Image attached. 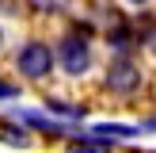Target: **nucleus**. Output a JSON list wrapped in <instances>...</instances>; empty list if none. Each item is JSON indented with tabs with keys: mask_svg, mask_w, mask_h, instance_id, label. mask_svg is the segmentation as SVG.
<instances>
[{
	"mask_svg": "<svg viewBox=\"0 0 156 153\" xmlns=\"http://www.w3.org/2000/svg\"><path fill=\"white\" fill-rule=\"evenodd\" d=\"M73 153H111V142H103V138H80V142H73Z\"/></svg>",
	"mask_w": 156,
	"mask_h": 153,
	"instance_id": "0eeeda50",
	"label": "nucleus"
},
{
	"mask_svg": "<svg viewBox=\"0 0 156 153\" xmlns=\"http://www.w3.org/2000/svg\"><path fill=\"white\" fill-rule=\"evenodd\" d=\"M107 42H111V46H114L118 54H129V46H133V42H129V31H126V27L111 31V38H107Z\"/></svg>",
	"mask_w": 156,
	"mask_h": 153,
	"instance_id": "1a4fd4ad",
	"label": "nucleus"
},
{
	"mask_svg": "<svg viewBox=\"0 0 156 153\" xmlns=\"http://www.w3.org/2000/svg\"><path fill=\"white\" fill-rule=\"evenodd\" d=\"M141 126H122V122H99L91 126V138H103V142H114V138H137Z\"/></svg>",
	"mask_w": 156,
	"mask_h": 153,
	"instance_id": "39448f33",
	"label": "nucleus"
},
{
	"mask_svg": "<svg viewBox=\"0 0 156 153\" xmlns=\"http://www.w3.org/2000/svg\"><path fill=\"white\" fill-rule=\"evenodd\" d=\"M53 61H57V54H53L50 42H42V38L23 42L19 54H15V69H19L27 80H42V76H50L53 73Z\"/></svg>",
	"mask_w": 156,
	"mask_h": 153,
	"instance_id": "f257e3e1",
	"label": "nucleus"
},
{
	"mask_svg": "<svg viewBox=\"0 0 156 153\" xmlns=\"http://www.w3.org/2000/svg\"><path fill=\"white\" fill-rule=\"evenodd\" d=\"M15 96H19V88L8 84V80H0V99H15Z\"/></svg>",
	"mask_w": 156,
	"mask_h": 153,
	"instance_id": "9d476101",
	"label": "nucleus"
},
{
	"mask_svg": "<svg viewBox=\"0 0 156 153\" xmlns=\"http://www.w3.org/2000/svg\"><path fill=\"white\" fill-rule=\"evenodd\" d=\"M15 119H19V122H27V126H34V130H42V134H50V138L69 134V126H65V122L46 119V115H38V111H15Z\"/></svg>",
	"mask_w": 156,
	"mask_h": 153,
	"instance_id": "20e7f679",
	"label": "nucleus"
},
{
	"mask_svg": "<svg viewBox=\"0 0 156 153\" xmlns=\"http://www.w3.org/2000/svg\"><path fill=\"white\" fill-rule=\"evenodd\" d=\"M46 111H57V115H69V119H80L84 107H80V103H69L65 96H46Z\"/></svg>",
	"mask_w": 156,
	"mask_h": 153,
	"instance_id": "423d86ee",
	"label": "nucleus"
},
{
	"mask_svg": "<svg viewBox=\"0 0 156 153\" xmlns=\"http://www.w3.org/2000/svg\"><path fill=\"white\" fill-rule=\"evenodd\" d=\"M0 142H8V145H27L30 138H27V130H15L12 122H0Z\"/></svg>",
	"mask_w": 156,
	"mask_h": 153,
	"instance_id": "6e6552de",
	"label": "nucleus"
},
{
	"mask_svg": "<svg viewBox=\"0 0 156 153\" xmlns=\"http://www.w3.org/2000/svg\"><path fill=\"white\" fill-rule=\"evenodd\" d=\"M57 61H61V69H65L69 76H84L91 69V46H88V38H80V35H61V42H57Z\"/></svg>",
	"mask_w": 156,
	"mask_h": 153,
	"instance_id": "f03ea898",
	"label": "nucleus"
},
{
	"mask_svg": "<svg viewBox=\"0 0 156 153\" xmlns=\"http://www.w3.org/2000/svg\"><path fill=\"white\" fill-rule=\"evenodd\" d=\"M0 46H4V31H0Z\"/></svg>",
	"mask_w": 156,
	"mask_h": 153,
	"instance_id": "9b49d317",
	"label": "nucleus"
},
{
	"mask_svg": "<svg viewBox=\"0 0 156 153\" xmlns=\"http://www.w3.org/2000/svg\"><path fill=\"white\" fill-rule=\"evenodd\" d=\"M137 84H141V69L133 65V61H114L111 69H107V88L118 92V96H129V92H137Z\"/></svg>",
	"mask_w": 156,
	"mask_h": 153,
	"instance_id": "7ed1b4c3",
	"label": "nucleus"
}]
</instances>
